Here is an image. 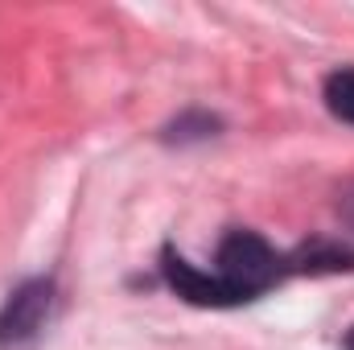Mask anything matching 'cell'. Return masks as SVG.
Wrapping results in <instances>:
<instances>
[{
  "mask_svg": "<svg viewBox=\"0 0 354 350\" xmlns=\"http://www.w3.org/2000/svg\"><path fill=\"white\" fill-rule=\"evenodd\" d=\"M50 305H54V280L37 276V280L17 284L8 293V301L0 305V350H17L33 342L46 330Z\"/></svg>",
  "mask_w": 354,
  "mask_h": 350,
  "instance_id": "2",
  "label": "cell"
},
{
  "mask_svg": "<svg viewBox=\"0 0 354 350\" xmlns=\"http://www.w3.org/2000/svg\"><path fill=\"white\" fill-rule=\"evenodd\" d=\"M161 272H165L169 288L181 301L227 309V305H243V301L264 297L268 288H276L292 268H288V256H280L264 235L231 231L218 243V268L214 272L194 268L185 256H177L174 248L161 252Z\"/></svg>",
  "mask_w": 354,
  "mask_h": 350,
  "instance_id": "1",
  "label": "cell"
},
{
  "mask_svg": "<svg viewBox=\"0 0 354 350\" xmlns=\"http://www.w3.org/2000/svg\"><path fill=\"white\" fill-rule=\"evenodd\" d=\"M326 107L342 120V124H354V66H342L334 75H326Z\"/></svg>",
  "mask_w": 354,
  "mask_h": 350,
  "instance_id": "3",
  "label": "cell"
},
{
  "mask_svg": "<svg viewBox=\"0 0 354 350\" xmlns=\"http://www.w3.org/2000/svg\"><path fill=\"white\" fill-rule=\"evenodd\" d=\"M342 347H346V350H354V330L346 334V342H342Z\"/></svg>",
  "mask_w": 354,
  "mask_h": 350,
  "instance_id": "5",
  "label": "cell"
},
{
  "mask_svg": "<svg viewBox=\"0 0 354 350\" xmlns=\"http://www.w3.org/2000/svg\"><path fill=\"white\" fill-rule=\"evenodd\" d=\"M218 120L214 116H181L169 128V140H198V136H214Z\"/></svg>",
  "mask_w": 354,
  "mask_h": 350,
  "instance_id": "4",
  "label": "cell"
}]
</instances>
